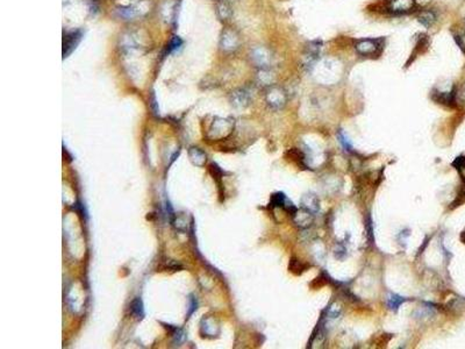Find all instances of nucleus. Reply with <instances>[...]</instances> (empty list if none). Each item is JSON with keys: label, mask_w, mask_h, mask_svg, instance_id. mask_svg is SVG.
Listing matches in <instances>:
<instances>
[{"label": "nucleus", "mask_w": 465, "mask_h": 349, "mask_svg": "<svg viewBox=\"0 0 465 349\" xmlns=\"http://www.w3.org/2000/svg\"><path fill=\"white\" fill-rule=\"evenodd\" d=\"M267 102L272 109L279 110L285 105L286 103V94L280 87L272 86L270 87L267 92Z\"/></svg>", "instance_id": "3"}, {"label": "nucleus", "mask_w": 465, "mask_h": 349, "mask_svg": "<svg viewBox=\"0 0 465 349\" xmlns=\"http://www.w3.org/2000/svg\"><path fill=\"white\" fill-rule=\"evenodd\" d=\"M286 157H288L289 161L292 162V163H296L299 167H305V155L300 149H289L288 153H286Z\"/></svg>", "instance_id": "9"}, {"label": "nucleus", "mask_w": 465, "mask_h": 349, "mask_svg": "<svg viewBox=\"0 0 465 349\" xmlns=\"http://www.w3.org/2000/svg\"><path fill=\"white\" fill-rule=\"evenodd\" d=\"M460 240H462L463 243H465V230L462 232V234H460Z\"/></svg>", "instance_id": "17"}, {"label": "nucleus", "mask_w": 465, "mask_h": 349, "mask_svg": "<svg viewBox=\"0 0 465 349\" xmlns=\"http://www.w3.org/2000/svg\"><path fill=\"white\" fill-rule=\"evenodd\" d=\"M417 0H390L389 11L393 14H404L412 11L415 7Z\"/></svg>", "instance_id": "4"}, {"label": "nucleus", "mask_w": 465, "mask_h": 349, "mask_svg": "<svg viewBox=\"0 0 465 349\" xmlns=\"http://www.w3.org/2000/svg\"><path fill=\"white\" fill-rule=\"evenodd\" d=\"M383 45H381V40H372V39H363L358 40L355 44L356 52L359 55L363 56H373L377 55L378 53L381 51Z\"/></svg>", "instance_id": "2"}, {"label": "nucleus", "mask_w": 465, "mask_h": 349, "mask_svg": "<svg viewBox=\"0 0 465 349\" xmlns=\"http://www.w3.org/2000/svg\"><path fill=\"white\" fill-rule=\"evenodd\" d=\"M322 43L321 41H312L306 47V51L304 53V57H302V65L304 68L312 71L314 70L315 65H317L320 54H321Z\"/></svg>", "instance_id": "1"}, {"label": "nucleus", "mask_w": 465, "mask_h": 349, "mask_svg": "<svg viewBox=\"0 0 465 349\" xmlns=\"http://www.w3.org/2000/svg\"><path fill=\"white\" fill-rule=\"evenodd\" d=\"M248 94L246 92H238L234 94V104L239 106H244L248 103Z\"/></svg>", "instance_id": "15"}, {"label": "nucleus", "mask_w": 465, "mask_h": 349, "mask_svg": "<svg viewBox=\"0 0 465 349\" xmlns=\"http://www.w3.org/2000/svg\"><path fill=\"white\" fill-rule=\"evenodd\" d=\"M418 19L425 27H430L433 26L434 22L436 21V14L431 10H426L422 11L421 13L419 14Z\"/></svg>", "instance_id": "11"}, {"label": "nucleus", "mask_w": 465, "mask_h": 349, "mask_svg": "<svg viewBox=\"0 0 465 349\" xmlns=\"http://www.w3.org/2000/svg\"><path fill=\"white\" fill-rule=\"evenodd\" d=\"M197 310V301H196V298H194L193 296H191V299H190V311H189V317L190 315H192L194 311Z\"/></svg>", "instance_id": "16"}, {"label": "nucleus", "mask_w": 465, "mask_h": 349, "mask_svg": "<svg viewBox=\"0 0 465 349\" xmlns=\"http://www.w3.org/2000/svg\"><path fill=\"white\" fill-rule=\"evenodd\" d=\"M452 167L457 170L460 178L465 185V156H458L456 157V160L452 162Z\"/></svg>", "instance_id": "13"}, {"label": "nucleus", "mask_w": 465, "mask_h": 349, "mask_svg": "<svg viewBox=\"0 0 465 349\" xmlns=\"http://www.w3.org/2000/svg\"><path fill=\"white\" fill-rule=\"evenodd\" d=\"M407 301H408L407 298L400 297V296H398V294L392 293L391 296H390V298L387 299V306L390 307V310H392V311H394V312H397V311L399 310L400 305L404 304V303L407 302Z\"/></svg>", "instance_id": "12"}, {"label": "nucleus", "mask_w": 465, "mask_h": 349, "mask_svg": "<svg viewBox=\"0 0 465 349\" xmlns=\"http://www.w3.org/2000/svg\"><path fill=\"white\" fill-rule=\"evenodd\" d=\"M309 268H311V264L304 263V262H301L300 260L296 259V257H292V259L290 260L289 270H290V272L293 273V275L300 276L305 271H307Z\"/></svg>", "instance_id": "7"}, {"label": "nucleus", "mask_w": 465, "mask_h": 349, "mask_svg": "<svg viewBox=\"0 0 465 349\" xmlns=\"http://www.w3.org/2000/svg\"><path fill=\"white\" fill-rule=\"evenodd\" d=\"M338 138H339V141H340V143L342 144V147L344 148V151H347V152H352V145L351 143L349 142V140L347 138V135L344 134V132L341 130V131H339V134H338Z\"/></svg>", "instance_id": "14"}, {"label": "nucleus", "mask_w": 465, "mask_h": 349, "mask_svg": "<svg viewBox=\"0 0 465 349\" xmlns=\"http://www.w3.org/2000/svg\"><path fill=\"white\" fill-rule=\"evenodd\" d=\"M434 101L440 104H444L448 106H454L456 103V93L455 90H451L449 92H437L433 95Z\"/></svg>", "instance_id": "8"}, {"label": "nucleus", "mask_w": 465, "mask_h": 349, "mask_svg": "<svg viewBox=\"0 0 465 349\" xmlns=\"http://www.w3.org/2000/svg\"><path fill=\"white\" fill-rule=\"evenodd\" d=\"M82 34L81 32H71L70 34L64 36V43H63V56L68 57V55L71 53L76 45L80 43Z\"/></svg>", "instance_id": "5"}, {"label": "nucleus", "mask_w": 465, "mask_h": 349, "mask_svg": "<svg viewBox=\"0 0 465 349\" xmlns=\"http://www.w3.org/2000/svg\"><path fill=\"white\" fill-rule=\"evenodd\" d=\"M131 313L133 317H135L138 320H142L144 318V307L143 303L140 298H135L134 301L131 303Z\"/></svg>", "instance_id": "10"}, {"label": "nucleus", "mask_w": 465, "mask_h": 349, "mask_svg": "<svg viewBox=\"0 0 465 349\" xmlns=\"http://www.w3.org/2000/svg\"><path fill=\"white\" fill-rule=\"evenodd\" d=\"M252 60L255 61L257 65L262 66V68H267L271 63V55L270 53L264 48H256L252 52Z\"/></svg>", "instance_id": "6"}]
</instances>
